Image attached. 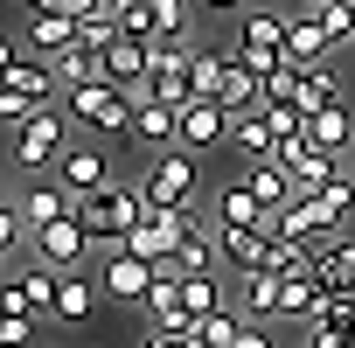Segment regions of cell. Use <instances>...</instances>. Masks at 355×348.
Masks as SVG:
<instances>
[{
    "instance_id": "cell-34",
    "label": "cell",
    "mask_w": 355,
    "mask_h": 348,
    "mask_svg": "<svg viewBox=\"0 0 355 348\" xmlns=\"http://www.w3.org/2000/svg\"><path fill=\"white\" fill-rule=\"evenodd\" d=\"M237 348H279V341H272L265 327H251V320H244V334H237Z\"/></svg>"
},
{
    "instance_id": "cell-23",
    "label": "cell",
    "mask_w": 355,
    "mask_h": 348,
    "mask_svg": "<svg viewBox=\"0 0 355 348\" xmlns=\"http://www.w3.org/2000/svg\"><path fill=\"white\" fill-rule=\"evenodd\" d=\"M313 202L327 209V223H334V230H348V223H355V167H334L327 182L313 189Z\"/></svg>"
},
{
    "instance_id": "cell-30",
    "label": "cell",
    "mask_w": 355,
    "mask_h": 348,
    "mask_svg": "<svg viewBox=\"0 0 355 348\" xmlns=\"http://www.w3.org/2000/svg\"><path fill=\"white\" fill-rule=\"evenodd\" d=\"M196 334H202L209 348H237V334H244V313L216 306V313H202V320H196Z\"/></svg>"
},
{
    "instance_id": "cell-36",
    "label": "cell",
    "mask_w": 355,
    "mask_h": 348,
    "mask_svg": "<svg viewBox=\"0 0 355 348\" xmlns=\"http://www.w3.org/2000/svg\"><path fill=\"white\" fill-rule=\"evenodd\" d=\"M196 8H209V15H237L244 0H196Z\"/></svg>"
},
{
    "instance_id": "cell-37",
    "label": "cell",
    "mask_w": 355,
    "mask_h": 348,
    "mask_svg": "<svg viewBox=\"0 0 355 348\" xmlns=\"http://www.w3.org/2000/svg\"><path fill=\"white\" fill-rule=\"evenodd\" d=\"M28 8H63V0H28Z\"/></svg>"
},
{
    "instance_id": "cell-14",
    "label": "cell",
    "mask_w": 355,
    "mask_h": 348,
    "mask_svg": "<svg viewBox=\"0 0 355 348\" xmlns=\"http://www.w3.org/2000/svg\"><path fill=\"white\" fill-rule=\"evenodd\" d=\"M272 251H279V237L258 230V223H230L223 230V265L230 272H272Z\"/></svg>"
},
{
    "instance_id": "cell-33",
    "label": "cell",
    "mask_w": 355,
    "mask_h": 348,
    "mask_svg": "<svg viewBox=\"0 0 355 348\" xmlns=\"http://www.w3.org/2000/svg\"><path fill=\"white\" fill-rule=\"evenodd\" d=\"M237 56H244V70H251L258 84H265V77H272V70L286 63V49H258V42H237Z\"/></svg>"
},
{
    "instance_id": "cell-16",
    "label": "cell",
    "mask_w": 355,
    "mask_h": 348,
    "mask_svg": "<svg viewBox=\"0 0 355 348\" xmlns=\"http://www.w3.org/2000/svg\"><path fill=\"white\" fill-rule=\"evenodd\" d=\"M320 299H327V286H320V272L313 265H300V272H279V320H313L320 313Z\"/></svg>"
},
{
    "instance_id": "cell-25",
    "label": "cell",
    "mask_w": 355,
    "mask_h": 348,
    "mask_svg": "<svg viewBox=\"0 0 355 348\" xmlns=\"http://www.w3.org/2000/svg\"><path fill=\"white\" fill-rule=\"evenodd\" d=\"M341 98V77H334V56L327 63H306V77H300V112L313 119V112H327Z\"/></svg>"
},
{
    "instance_id": "cell-35",
    "label": "cell",
    "mask_w": 355,
    "mask_h": 348,
    "mask_svg": "<svg viewBox=\"0 0 355 348\" xmlns=\"http://www.w3.org/2000/svg\"><path fill=\"white\" fill-rule=\"evenodd\" d=\"M132 348H174V341H167V334H160V327H146V334H139V341H132Z\"/></svg>"
},
{
    "instance_id": "cell-18",
    "label": "cell",
    "mask_w": 355,
    "mask_h": 348,
    "mask_svg": "<svg viewBox=\"0 0 355 348\" xmlns=\"http://www.w3.org/2000/svg\"><path fill=\"white\" fill-rule=\"evenodd\" d=\"M279 160H286V167H293V182H300V195H313V189H320V182H327V174H334V167H341V160H334V153H327V146H313V139H306V132H300V139H286V146H279Z\"/></svg>"
},
{
    "instance_id": "cell-15",
    "label": "cell",
    "mask_w": 355,
    "mask_h": 348,
    "mask_svg": "<svg viewBox=\"0 0 355 348\" xmlns=\"http://www.w3.org/2000/svg\"><path fill=\"white\" fill-rule=\"evenodd\" d=\"M216 237H223V223H209L202 209H182V237H174V265H182V272H209V258H216Z\"/></svg>"
},
{
    "instance_id": "cell-11",
    "label": "cell",
    "mask_w": 355,
    "mask_h": 348,
    "mask_svg": "<svg viewBox=\"0 0 355 348\" xmlns=\"http://www.w3.org/2000/svg\"><path fill=\"white\" fill-rule=\"evenodd\" d=\"M125 146H146V153H167V146H182V112H174V105H160V98H139Z\"/></svg>"
},
{
    "instance_id": "cell-3",
    "label": "cell",
    "mask_w": 355,
    "mask_h": 348,
    "mask_svg": "<svg viewBox=\"0 0 355 348\" xmlns=\"http://www.w3.org/2000/svg\"><path fill=\"white\" fill-rule=\"evenodd\" d=\"M139 189H146V202H153V209H196V195H202V167H196V153H189V146H167V153H153V160H146Z\"/></svg>"
},
{
    "instance_id": "cell-19",
    "label": "cell",
    "mask_w": 355,
    "mask_h": 348,
    "mask_svg": "<svg viewBox=\"0 0 355 348\" xmlns=\"http://www.w3.org/2000/svg\"><path fill=\"white\" fill-rule=\"evenodd\" d=\"M313 258V272H320V286H334V293H355V230H334L320 251H306Z\"/></svg>"
},
{
    "instance_id": "cell-27",
    "label": "cell",
    "mask_w": 355,
    "mask_h": 348,
    "mask_svg": "<svg viewBox=\"0 0 355 348\" xmlns=\"http://www.w3.org/2000/svg\"><path fill=\"white\" fill-rule=\"evenodd\" d=\"M21 293H28V306H35L42 320H56V293H63V272H49L42 258H28V265H21Z\"/></svg>"
},
{
    "instance_id": "cell-9",
    "label": "cell",
    "mask_w": 355,
    "mask_h": 348,
    "mask_svg": "<svg viewBox=\"0 0 355 348\" xmlns=\"http://www.w3.org/2000/svg\"><path fill=\"white\" fill-rule=\"evenodd\" d=\"M230 105H216V98H189L182 105V146L189 153H209V146H230Z\"/></svg>"
},
{
    "instance_id": "cell-1",
    "label": "cell",
    "mask_w": 355,
    "mask_h": 348,
    "mask_svg": "<svg viewBox=\"0 0 355 348\" xmlns=\"http://www.w3.org/2000/svg\"><path fill=\"white\" fill-rule=\"evenodd\" d=\"M77 216L91 223V237H98V251H105V244L132 237V230L153 216V202H146V189H139V182H105V189L77 195Z\"/></svg>"
},
{
    "instance_id": "cell-12",
    "label": "cell",
    "mask_w": 355,
    "mask_h": 348,
    "mask_svg": "<svg viewBox=\"0 0 355 348\" xmlns=\"http://www.w3.org/2000/svg\"><path fill=\"white\" fill-rule=\"evenodd\" d=\"M105 77H112V84H125L132 98H146V77H153V42H146V35H119V42L105 49Z\"/></svg>"
},
{
    "instance_id": "cell-13",
    "label": "cell",
    "mask_w": 355,
    "mask_h": 348,
    "mask_svg": "<svg viewBox=\"0 0 355 348\" xmlns=\"http://www.w3.org/2000/svg\"><path fill=\"white\" fill-rule=\"evenodd\" d=\"M286 56H293V63H327V56H334V42H327V28H320V8H313V0H300V8L286 15Z\"/></svg>"
},
{
    "instance_id": "cell-8",
    "label": "cell",
    "mask_w": 355,
    "mask_h": 348,
    "mask_svg": "<svg viewBox=\"0 0 355 348\" xmlns=\"http://www.w3.org/2000/svg\"><path fill=\"white\" fill-rule=\"evenodd\" d=\"M21 42L35 49V56H63L70 42H84V21L70 15V8H28V28H21Z\"/></svg>"
},
{
    "instance_id": "cell-26",
    "label": "cell",
    "mask_w": 355,
    "mask_h": 348,
    "mask_svg": "<svg viewBox=\"0 0 355 348\" xmlns=\"http://www.w3.org/2000/svg\"><path fill=\"white\" fill-rule=\"evenodd\" d=\"M258 216H265V202H258L251 182H223V189H216V223H223V230H230V223H258Z\"/></svg>"
},
{
    "instance_id": "cell-24",
    "label": "cell",
    "mask_w": 355,
    "mask_h": 348,
    "mask_svg": "<svg viewBox=\"0 0 355 348\" xmlns=\"http://www.w3.org/2000/svg\"><path fill=\"white\" fill-rule=\"evenodd\" d=\"M98 293H105V286H91V279L63 272V293H56V327H84V320L98 313Z\"/></svg>"
},
{
    "instance_id": "cell-2",
    "label": "cell",
    "mask_w": 355,
    "mask_h": 348,
    "mask_svg": "<svg viewBox=\"0 0 355 348\" xmlns=\"http://www.w3.org/2000/svg\"><path fill=\"white\" fill-rule=\"evenodd\" d=\"M63 112H70L77 125L105 132V139H125V132H132V112H139V98H132L125 84L98 77V84H70V91H63Z\"/></svg>"
},
{
    "instance_id": "cell-32",
    "label": "cell",
    "mask_w": 355,
    "mask_h": 348,
    "mask_svg": "<svg viewBox=\"0 0 355 348\" xmlns=\"http://www.w3.org/2000/svg\"><path fill=\"white\" fill-rule=\"evenodd\" d=\"M42 313H0V348H28Z\"/></svg>"
},
{
    "instance_id": "cell-7",
    "label": "cell",
    "mask_w": 355,
    "mask_h": 348,
    "mask_svg": "<svg viewBox=\"0 0 355 348\" xmlns=\"http://www.w3.org/2000/svg\"><path fill=\"white\" fill-rule=\"evenodd\" d=\"M0 84H15L21 98H35V105H56V91H70L63 84V70L49 63V56H35L28 42H15L8 49V77H0Z\"/></svg>"
},
{
    "instance_id": "cell-4",
    "label": "cell",
    "mask_w": 355,
    "mask_h": 348,
    "mask_svg": "<svg viewBox=\"0 0 355 348\" xmlns=\"http://www.w3.org/2000/svg\"><path fill=\"white\" fill-rule=\"evenodd\" d=\"M63 146H70V112H56V105H42L28 125H15V167L21 174H56V160H63Z\"/></svg>"
},
{
    "instance_id": "cell-5",
    "label": "cell",
    "mask_w": 355,
    "mask_h": 348,
    "mask_svg": "<svg viewBox=\"0 0 355 348\" xmlns=\"http://www.w3.org/2000/svg\"><path fill=\"white\" fill-rule=\"evenodd\" d=\"M84 251H98V237H91V223L70 209V216H56V223H42L35 230V244H28V258H42L49 272H77L84 265Z\"/></svg>"
},
{
    "instance_id": "cell-20",
    "label": "cell",
    "mask_w": 355,
    "mask_h": 348,
    "mask_svg": "<svg viewBox=\"0 0 355 348\" xmlns=\"http://www.w3.org/2000/svg\"><path fill=\"white\" fill-rule=\"evenodd\" d=\"M15 202H21V216L42 230V223H56V216H70V209H77V189H63L56 174H49V182H28Z\"/></svg>"
},
{
    "instance_id": "cell-21",
    "label": "cell",
    "mask_w": 355,
    "mask_h": 348,
    "mask_svg": "<svg viewBox=\"0 0 355 348\" xmlns=\"http://www.w3.org/2000/svg\"><path fill=\"white\" fill-rule=\"evenodd\" d=\"M306 139H313V146H327V153L341 160V153L355 146V105H348V98H334L327 112H313V119H306Z\"/></svg>"
},
{
    "instance_id": "cell-31",
    "label": "cell",
    "mask_w": 355,
    "mask_h": 348,
    "mask_svg": "<svg viewBox=\"0 0 355 348\" xmlns=\"http://www.w3.org/2000/svg\"><path fill=\"white\" fill-rule=\"evenodd\" d=\"M182 299H189L196 313H216V306H223V286H216L209 272H189V279H182Z\"/></svg>"
},
{
    "instance_id": "cell-10",
    "label": "cell",
    "mask_w": 355,
    "mask_h": 348,
    "mask_svg": "<svg viewBox=\"0 0 355 348\" xmlns=\"http://www.w3.org/2000/svg\"><path fill=\"white\" fill-rule=\"evenodd\" d=\"M56 182H63V189H77V195L105 189V182H112L105 146H98V139H70V146H63V160H56Z\"/></svg>"
},
{
    "instance_id": "cell-17",
    "label": "cell",
    "mask_w": 355,
    "mask_h": 348,
    "mask_svg": "<svg viewBox=\"0 0 355 348\" xmlns=\"http://www.w3.org/2000/svg\"><path fill=\"white\" fill-rule=\"evenodd\" d=\"M230 153H237V160H279V132H272L265 105H251V112L230 119Z\"/></svg>"
},
{
    "instance_id": "cell-29",
    "label": "cell",
    "mask_w": 355,
    "mask_h": 348,
    "mask_svg": "<svg viewBox=\"0 0 355 348\" xmlns=\"http://www.w3.org/2000/svg\"><path fill=\"white\" fill-rule=\"evenodd\" d=\"M244 42H258V49H286V15L251 8V15H244Z\"/></svg>"
},
{
    "instance_id": "cell-6",
    "label": "cell",
    "mask_w": 355,
    "mask_h": 348,
    "mask_svg": "<svg viewBox=\"0 0 355 348\" xmlns=\"http://www.w3.org/2000/svg\"><path fill=\"white\" fill-rule=\"evenodd\" d=\"M112 258H105V272H98V286H105V299H132V306H146V286H153V272L160 265H146L125 237L119 244H105Z\"/></svg>"
},
{
    "instance_id": "cell-28",
    "label": "cell",
    "mask_w": 355,
    "mask_h": 348,
    "mask_svg": "<svg viewBox=\"0 0 355 348\" xmlns=\"http://www.w3.org/2000/svg\"><path fill=\"white\" fill-rule=\"evenodd\" d=\"M56 70H63V84H98V77H105V49H98V42H70V49L56 56Z\"/></svg>"
},
{
    "instance_id": "cell-22",
    "label": "cell",
    "mask_w": 355,
    "mask_h": 348,
    "mask_svg": "<svg viewBox=\"0 0 355 348\" xmlns=\"http://www.w3.org/2000/svg\"><path fill=\"white\" fill-rule=\"evenodd\" d=\"M237 313L279 320V272H237Z\"/></svg>"
}]
</instances>
